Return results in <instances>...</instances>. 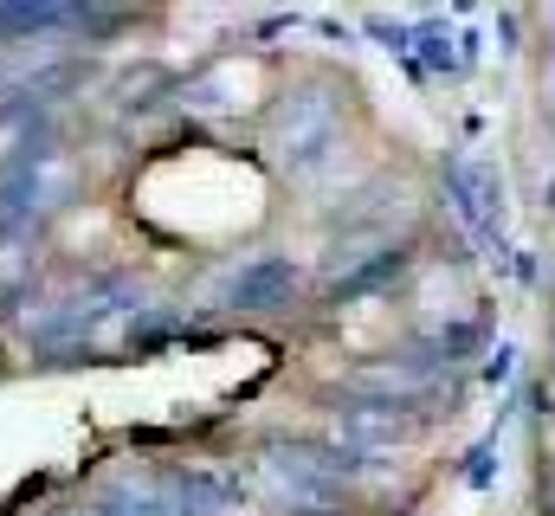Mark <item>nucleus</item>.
Segmentation results:
<instances>
[{
  "label": "nucleus",
  "mask_w": 555,
  "mask_h": 516,
  "mask_svg": "<svg viewBox=\"0 0 555 516\" xmlns=\"http://www.w3.org/2000/svg\"><path fill=\"white\" fill-rule=\"evenodd\" d=\"M278 155H284L297 175L323 168V162L336 155V98H323V91L291 98V104L278 111Z\"/></svg>",
  "instance_id": "nucleus-1"
},
{
  "label": "nucleus",
  "mask_w": 555,
  "mask_h": 516,
  "mask_svg": "<svg viewBox=\"0 0 555 516\" xmlns=\"http://www.w3.org/2000/svg\"><path fill=\"white\" fill-rule=\"evenodd\" d=\"M446 181H452V201H459V214L485 233V240H498L504 233V188H498V175H485L478 162H452L446 168Z\"/></svg>",
  "instance_id": "nucleus-2"
},
{
  "label": "nucleus",
  "mask_w": 555,
  "mask_h": 516,
  "mask_svg": "<svg viewBox=\"0 0 555 516\" xmlns=\"http://www.w3.org/2000/svg\"><path fill=\"white\" fill-rule=\"evenodd\" d=\"M297 291V271L284 265V258H253V265H240L233 278H227V297L233 304H253V310H272Z\"/></svg>",
  "instance_id": "nucleus-3"
}]
</instances>
